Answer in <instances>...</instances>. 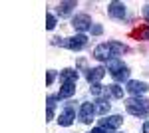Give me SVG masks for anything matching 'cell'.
Returning <instances> with one entry per match:
<instances>
[{
  "label": "cell",
  "instance_id": "30bf717a",
  "mask_svg": "<svg viewBox=\"0 0 149 133\" xmlns=\"http://www.w3.org/2000/svg\"><path fill=\"white\" fill-rule=\"evenodd\" d=\"M147 89H149V86L145 81H129V84H127V91H129L131 95H135V97L141 95V93H145Z\"/></svg>",
  "mask_w": 149,
  "mask_h": 133
},
{
  "label": "cell",
  "instance_id": "e0dca14e",
  "mask_svg": "<svg viewBox=\"0 0 149 133\" xmlns=\"http://www.w3.org/2000/svg\"><path fill=\"white\" fill-rule=\"evenodd\" d=\"M109 46H111V52H113V56H119V54H123V52H127V46L119 44V42H109Z\"/></svg>",
  "mask_w": 149,
  "mask_h": 133
},
{
  "label": "cell",
  "instance_id": "7a4b0ae2",
  "mask_svg": "<svg viewBox=\"0 0 149 133\" xmlns=\"http://www.w3.org/2000/svg\"><path fill=\"white\" fill-rule=\"evenodd\" d=\"M107 70H109V74L113 76L115 81H123V79L129 78V68L123 64V62H119V60H109L107 62Z\"/></svg>",
  "mask_w": 149,
  "mask_h": 133
},
{
  "label": "cell",
  "instance_id": "603a6c76",
  "mask_svg": "<svg viewBox=\"0 0 149 133\" xmlns=\"http://www.w3.org/2000/svg\"><path fill=\"white\" fill-rule=\"evenodd\" d=\"M90 133H107V131H105L103 127H95V129H92V131H90Z\"/></svg>",
  "mask_w": 149,
  "mask_h": 133
},
{
  "label": "cell",
  "instance_id": "5b68a950",
  "mask_svg": "<svg viewBox=\"0 0 149 133\" xmlns=\"http://www.w3.org/2000/svg\"><path fill=\"white\" fill-rule=\"evenodd\" d=\"M93 58L100 60V62H107V60H113V52H111V46L109 44H100L93 50Z\"/></svg>",
  "mask_w": 149,
  "mask_h": 133
},
{
  "label": "cell",
  "instance_id": "9c48e42d",
  "mask_svg": "<svg viewBox=\"0 0 149 133\" xmlns=\"http://www.w3.org/2000/svg\"><path fill=\"white\" fill-rule=\"evenodd\" d=\"M105 76V68H92V70H88V74H86V79L90 81V84H100V79Z\"/></svg>",
  "mask_w": 149,
  "mask_h": 133
},
{
  "label": "cell",
  "instance_id": "5bb4252c",
  "mask_svg": "<svg viewBox=\"0 0 149 133\" xmlns=\"http://www.w3.org/2000/svg\"><path fill=\"white\" fill-rule=\"evenodd\" d=\"M78 79V72L76 70H64L62 72V84H72V81H76Z\"/></svg>",
  "mask_w": 149,
  "mask_h": 133
},
{
  "label": "cell",
  "instance_id": "8fae6325",
  "mask_svg": "<svg viewBox=\"0 0 149 133\" xmlns=\"http://www.w3.org/2000/svg\"><path fill=\"white\" fill-rule=\"evenodd\" d=\"M107 12H109V16L111 18H125V4H121V2H111L109 4V8H107Z\"/></svg>",
  "mask_w": 149,
  "mask_h": 133
},
{
  "label": "cell",
  "instance_id": "cb8c5ba5",
  "mask_svg": "<svg viewBox=\"0 0 149 133\" xmlns=\"http://www.w3.org/2000/svg\"><path fill=\"white\" fill-rule=\"evenodd\" d=\"M143 133H149V121L143 123Z\"/></svg>",
  "mask_w": 149,
  "mask_h": 133
},
{
  "label": "cell",
  "instance_id": "6da1fadb",
  "mask_svg": "<svg viewBox=\"0 0 149 133\" xmlns=\"http://www.w3.org/2000/svg\"><path fill=\"white\" fill-rule=\"evenodd\" d=\"M125 107L131 115L135 117H143L149 113V100H143V97H133V100L125 101Z\"/></svg>",
  "mask_w": 149,
  "mask_h": 133
},
{
  "label": "cell",
  "instance_id": "ac0fdd59",
  "mask_svg": "<svg viewBox=\"0 0 149 133\" xmlns=\"http://www.w3.org/2000/svg\"><path fill=\"white\" fill-rule=\"evenodd\" d=\"M107 91H109L113 97H123V88H119L117 84H113V86H107Z\"/></svg>",
  "mask_w": 149,
  "mask_h": 133
},
{
  "label": "cell",
  "instance_id": "277c9868",
  "mask_svg": "<svg viewBox=\"0 0 149 133\" xmlns=\"http://www.w3.org/2000/svg\"><path fill=\"white\" fill-rule=\"evenodd\" d=\"M72 26H74L76 30H80V32H86V30L92 28V18H90L88 14H76V16L72 18Z\"/></svg>",
  "mask_w": 149,
  "mask_h": 133
},
{
  "label": "cell",
  "instance_id": "d4e9b609",
  "mask_svg": "<svg viewBox=\"0 0 149 133\" xmlns=\"http://www.w3.org/2000/svg\"><path fill=\"white\" fill-rule=\"evenodd\" d=\"M143 14H145V18H147V20H149V4H147V6H145V8H143Z\"/></svg>",
  "mask_w": 149,
  "mask_h": 133
},
{
  "label": "cell",
  "instance_id": "9a60e30c",
  "mask_svg": "<svg viewBox=\"0 0 149 133\" xmlns=\"http://www.w3.org/2000/svg\"><path fill=\"white\" fill-rule=\"evenodd\" d=\"M56 95H50L48 97V113H46V119L50 121V119H54V107H56Z\"/></svg>",
  "mask_w": 149,
  "mask_h": 133
},
{
  "label": "cell",
  "instance_id": "4fadbf2b",
  "mask_svg": "<svg viewBox=\"0 0 149 133\" xmlns=\"http://www.w3.org/2000/svg\"><path fill=\"white\" fill-rule=\"evenodd\" d=\"M76 8V2H60V6H58V14L62 16V18H66L72 14V10Z\"/></svg>",
  "mask_w": 149,
  "mask_h": 133
},
{
  "label": "cell",
  "instance_id": "ffe728a7",
  "mask_svg": "<svg viewBox=\"0 0 149 133\" xmlns=\"http://www.w3.org/2000/svg\"><path fill=\"white\" fill-rule=\"evenodd\" d=\"M46 28H48V30H54V28H56V16L48 14V18H46Z\"/></svg>",
  "mask_w": 149,
  "mask_h": 133
},
{
  "label": "cell",
  "instance_id": "7402d4cb",
  "mask_svg": "<svg viewBox=\"0 0 149 133\" xmlns=\"http://www.w3.org/2000/svg\"><path fill=\"white\" fill-rule=\"evenodd\" d=\"M103 32V28H102V26H100V24H95V26H93V28H92V34H95V36H100V34H102Z\"/></svg>",
  "mask_w": 149,
  "mask_h": 133
},
{
  "label": "cell",
  "instance_id": "ba28073f",
  "mask_svg": "<svg viewBox=\"0 0 149 133\" xmlns=\"http://www.w3.org/2000/svg\"><path fill=\"white\" fill-rule=\"evenodd\" d=\"M100 123H102L103 129H117V127H121L123 119H121V115H109V117L100 119Z\"/></svg>",
  "mask_w": 149,
  "mask_h": 133
},
{
  "label": "cell",
  "instance_id": "44dd1931",
  "mask_svg": "<svg viewBox=\"0 0 149 133\" xmlns=\"http://www.w3.org/2000/svg\"><path fill=\"white\" fill-rule=\"evenodd\" d=\"M54 79H56V72H54V70H50V72H48V78H46V84H48V86H52V84H54Z\"/></svg>",
  "mask_w": 149,
  "mask_h": 133
},
{
  "label": "cell",
  "instance_id": "3957f363",
  "mask_svg": "<svg viewBox=\"0 0 149 133\" xmlns=\"http://www.w3.org/2000/svg\"><path fill=\"white\" fill-rule=\"evenodd\" d=\"M88 44V36L86 34H76V36H72V38H66L64 42H62V46H66V48H70V50H81L84 46Z\"/></svg>",
  "mask_w": 149,
  "mask_h": 133
},
{
  "label": "cell",
  "instance_id": "7c38bea8",
  "mask_svg": "<svg viewBox=\"0 0 149 133\" xmlns=\"http://www.w3.org/2000/svg\"><path fill=\"white\" fill-rule=\"evenodd\" d=\"M76 93V81H72V84H62V89H60V93H58L56 97L58 100H66V97H72Z\"/></svg>",
  "mask_w": 149,
  "mask_h": 133
},
{
  "label": "cell",
  "instance_id": "2e32d148",
  "mask_svg": "<svg viewBox=\"0 0 149 133\" xmlns=\"http://www.w3.org/2000/svg\"><path fill=\"white\" fill-rule=\"evenodd\" d=\"M95 111H97V113H102V115H105V113L109 111V101L97 100V103H95Z\"/></svg>",
  "mask_w": 149,
  "mask_h": 133
},
{
  "label": "cell",
  "instance_id": "d6986e66",
  "mask_svg": "<svg viewBox=\"0 0 149 133\" xmlns=\"http://www.w3.org/2000/svg\"><path fill=\"white\" fill-rule=\"evenodd\" d=\"M133 36H135V38H139V40H149V26H147V28H143V30L133 32Z\"/></svg>",
  "mask_w": 149,
  "mask_h": 133
},
{
  "label": "cell",
  "instance_id": "8992f818",
  "mask_svg": "<svg viewBox=\"0 0 149 133\" xmlns=\"http://www.w3.org/2000/svg\"><path fill=\"white\" fill-rule=\"evenodd\" d=\"M74 119H76V109H74V105H66V109L60 113V125H64V127H68V125H72L74 123Z\"/></svg>",
  "mask_w": 149,
  "mask_h": 133
},
{
  "label": "cell",
  "instance_id": "52a82bcc",
  "mask_svg": "<svg viewBox=\"0 0 149 133\" xmlns=\"http://www.w3.org/2000/svg\"><path fill=\"white\" fill-rule=\"evenodd\" d=\"M93 113H97V111H95V103H81V107H80V119L84 123H92Z\"/></svg>",
  "mask_w": 149,
  "mask_h": 133
}]
</instances>
